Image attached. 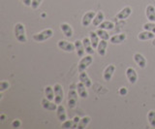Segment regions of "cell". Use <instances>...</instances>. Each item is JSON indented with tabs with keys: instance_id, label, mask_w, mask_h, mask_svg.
<instances>
[{
	"instance_id": "6da1fadb",
	"label": "cell",
	"mask_w": 155,
	"mask_h": 129,
	"mask_svg": "<svg viewBox=\"0 0 155 129\" xmlns=\"http://www.w3.org/2000/svg\"><path fill=\"white\" fill-rule=\"evenodd\" d=\"M14 31H15L16 39L19 43H25L27 41L26 34H25V28H24V25H22V23H21V22L16 23Z\"/></svg>"
},
{
	"instance_id": "7a4b0ae2",
	"label": "cell",
	"mask_w": 155,
	"mask_h": 129,
	"mask_svg": "<svg viewBox=\"0 0 155 129\" xmlns=\"http://www.w3.org/2000/svg\"><path fill=\"white\" fill-rule=\"evenodd\" d=\"M53 35V31L51 28H48V29H45L41 32L37 33V34L33 35V40L35 42H44L47 41L48 39H50L51 37H52Z\"/></svg>"
},
{
	"instance_id": "3957f363",
	"label": "cell",
	"mask_w": 155,
	"mask_h": 129,
	"mask_svg": "<svg viewBox=\"0 0 155 129\" xmlns=\"http://www.w3.org/2000/svg\"><path fill=\"white\" fill-rule=\"evenodd\" d=\"M92 62H93V57H92L91 55L81 57L79 64H78V71L79 72H84V71H85L91 65Z\"/></svg>"
},
{
	"instance_id": "277c9868",
	"label": "cell",
	"mask_w": 155,
	"mask_h": 129,
	"mask_svg": "<svg viewBox=\"0 0 155 129\" xmlns=\"http://www.w3.org/2000/svg\"><path fill=\"white\" fill-rule=\"evenodd\" d=\"M53 89H54V102L57 105H59L62 103L63 98H64V91H63L62 85L59 84H55Z\"/></svg>"
},
{
	"instance_id": "5b68a950",
	"label": "cell",
	"mask_w": 155,
	"mask_h": 129,
	"mask_svg": "<svg viewBox=\"0 0 155 129\" xmlns=\"http://www.w3.org/2000/svg\"><path fill=\"white\" fill-rule=\"evenodd\" d=\"M57 46L60 50L64 51L66 52H73L76 51L75 44H72V43L68 42L66 40H59L57 42Z\"/></svg>"
},
{
	"instance_id": "8992f818",
	"label": "cell",
	"mask_w": 155,
	"mask_h": 129,
	"mask_svg": "<svg viewBox=\"0 0 155 129\" xmlns=\"http://www.w3.org/2000/svg\"><path fill=\"white\" fill-rule=\"evenodd\" d=\"M78 91H76L75 89H70L68 92V106L70 109H74L77 106L78 102Z\"/></svg>"
},
{
	"instance_id": "52a82bcc",
	"label": "cell",
	"mask_w": 155,
	"mask_h": 129,
	"mask_svg": "<svg viewBox=\"0 0 155 129\" xmlns=\"http://www.w3.org/2000/svg\"><path fill=\"white\" fill-rule=\"evenodd\" d=\"M95 16H96V13L94 11H89V12L85 13L84 15V17H82V18H81V25L87 27L90 25V23H92Z\"/></svg>"
},
{
	"instance_id": "ba28073f",
	"label": "cell",
	"mask_w": 155,
	"mask_h": 129,
	"mask_svg": "<svg viewBox=\"0 0 155 129\" xmlns=\"http://www.w3.org/2000/svg\"><path fill=\"white\" fill-rule=\"evenodd\" d=\"M126 77L128 79V82L131 84H134L137 83L138 81V75H137V72H136V70L132 67H128L126 69Z\"/></svg>"
},
{
	"instance_id": "9c48e42d",
	"label": "cell",
	"mask_w": 155,
	"mask_h": 129,
	"mask_svg": "<svg viewBox=\"0 0 155 129\" xmlns=\"http://www.w3.org/2000/svg\"><path fill=\"white\" fill-rule=\"evenodd\" d=\"M41 104H42V107L45 110H48V111H51V112L52 111H56L57 106H58V105L55 102L53 103L52 101H51V100H48L47 98L42 99Z\"/></svg>"
},
{
	"instance_id": "30bf717a",
	"label": "cell",
	"mask_w": 155,
	"mask_h": 129,
	"mask_svg": "<svg viewBox=\"0 0 155 129\" xmlns=\"http://www.w3.org/2000/svg\"><path fill=\"white\" fill-rule=\"evenodd\" d=\"M114 72H115V66L114 65L110 64L109 66H107L106 69L104 70V73H103V78L106 82H109V81L111 80Z\"/></svg>"
},
{
	"instance_id": "8fae6325",
	"label": "cell",
	"mask_w": 155,
	"mask_h": 129,
	"mask_svg": "<svg viewBox=\"0 0 155 129\" xmlns=\"http://www.w3.org/2000/svg\"><path fill=\"white\" fill-rule=\"evenodd\" d=\"M134 60L140 69L145 68V66L147 64V61L145 59V57L143 55H140V52H137V54L134 55Z\"/></svg>"
},
{
	"instance_id": "7c38bea8",
	"label": "cell",
	"mask_w": 155,
	"mask_h": 129,
	"mask_svg": "<svg viewBox=\"0 0 155 129\" xmlns=\"http://www.w3.org/2000/svg\"><path fill=\"white\" fill-rule=\"evenodd\" d=\"M131 14H132V9L130 7H124L122 10L119 11L117 15H116V18L119 21H123V20H126V18H128Z\"/></svg>"
},
{
	"instance_id": "4fadbf2b",
	"label": "cell",
	"mask_w": 155,
	"mask_h": 129,
	"mask_svg": "<svg viewBox=\"0 0 155 129\" xmlns=\"http://www.w3.org/2000/svg\"><path fill=\"white\" fill-rule=\"evenodd\" d=\"M79 80H80V82L84 84L87 88L92 87V81L90 80L89 76L85 73V71H84V72H80Z\"/></svg>"
},
{
	"instance_id": "5bb4252c",
	"label": "cell",
	"mask_w": 155,
	"mask_h": 129,
	"mask_svg": "<svg viewBox=\"0 0 155 129\" xmlns=\"http://www.w3.org/2000/svg\"><path fill=\"white\" fill-rule=\"evenodd\" d=\"M56 116H57V118L59 119L61 122L65 121L67 119V114H66V110L64 108V106L61 104H59L57 106V109H56Z\"/></svg>"
},
{
	"instance_id": "9a60e30c",
	"label": "cell",
	"mask_w": 155,
	"mask_h": 129,
	"mask_svg": "<svg viewBox=\"0 0 155 129\" xmlns=\"http://www.w3.org/2000/svg\"><path fill=\"white\" fill-rule=\"evenodd\" d=\"M75 48H76V51H77V55L79 57H84V54H85V49H84V43L81 40H76L75 41Z\"/></svg>"
},
{
	"instance_id": "2e32d148",
	"label": "cell",
	"mask_w": 155,
	"mask_h": 129,
	"mask_svg": "<svg viewBox=\"0 0 155 129\" xmlns=\"http://www.w3.org/2000/svg\"><path fill=\"white\" fill-rule=\"evenodd\" d=\"M82 43H84V49H85V52L87 55H93L94 54V48L93 46H92V43L90 41L89 38H87V37H84V39L81 40Z\"/></svg>"
},
{
	"instance_id": "e0dca14e",
	"label": "cell",
	"mask_w": 155,
	"mask_h": 129,
	"mask_svg": "<svg viewBox=\"0 0 155 129\" xmlns=\"http://www.w3.org/2000/svg\"><path fill=\"white\" fill-rule=\"evenodd\" d=\"M125 40H126V34H124V33L116 34V35H114L113 37L110 38V42L111 43V44H114V45L121 44V43H123Z\"/></svg>"
},
{
	"instance_id": "ac0fdd59",
	"label": "cell",
	"mask_w": 155,
	"mask_h": 129,
	"mask_svg": "<svg viewBox=\"0 0 155 129\" xmlns=\"http://www.w3.org/2000/svg\"><path fill=\"white\" fill-rule=\"evenodd\" d=\"M155 38V33L150 32L147 30H143V32H140L138 35V39L140 41H145V40H151Z\"/></svg>"
},
{
	"instance_id": "d6986e66",
	"label": "cell",
	"mask_w": 155,
	"mask_h": 129,
	"mask_svg": "<svg viewBox=\"0 0 155 129\" xmlns=\"http://www.w3.org/2000/svg\"><path fill=\"white\" fill-rule=\"evenodd\" d=\"M107 48H108V42L106 40H101L98 44V47H97V52L98 55L101 56H105L106 52H107Z\"/></svg>"
},
{
	"instance_id": "ffe728a7",
	"label": "cell",
	"mask_w": 155,
	"mask_h": 129,
	"mask_svg": "<svg viewBox=\"0 0 155 129\" xmlns=\"http://www.w3.org/2000/svg\"><path fill=\"white\" fill-rule=\"evenodd\" d=\"M87 88L82 83H79L77 84V91L79 93V96L81 98H87L88 96V92H87Z\"/></svg>"
},
{
	"instance_id": "44dd1931",
	"label": "cell",
	"mask_w": 155,
	"mask_h": 129,
	"mask_svg": "<svg viewBox=\"0 0 155 129\" xmlns=\"http://www.w3.org/2000/svg\"><path fill=\"white\" fill-rule=\"evenodd\" d=\"M145 16L149 22H155V7L152 5H148L145 9Z\"/></svg>"
},
{
	"instance_id": "7402d4cb",
	"label": "cell",
	"mask_w": 155,
	"mask_h": 129,
	"mask_svg": "<svg viewBox=\"0 0 155 129\" xmlns=\"http://www.w3.org/2000/svg\"><path fill=\"white\" fill-rule=\"evenodd\" d=\"M60 28H61V31L63 32V34L65 35V37L67 38H71L73 36V29L70 25H68V23L64 22L62 23L60 25Z\"/></svg>"
},
{
	"instance_id": "603a6c76",
	"label": "cell",
	"mask_w": 155,
	"mask_h": 129,
	"mask_svg": "<svg viewBox=\"0 0 155 129\" xmlns=\"http://www.w3.org/2000/svg\"><path fill=\"white\" fill-rule=\"evenodd\" d=\"M89 39L92 43V46H93L94 49H97V47H98V44L100 42V37L98 36V34L93 31H90L89 32Z\"/></svg>"
},
{
	"instance_id": "cb8c5ba5",
	"label": "cell",
	"mask_w": 155,
	"mask_h": 129,
	"mask_svg": "<svg viewBox=\"0 0 155 129\" xmlns=\"http://www.w3.org/2000/svg\"><path fill=\"white\" fill-rule=\"evenodd\" d=\"M104 13L102 11H99L98 13H96V16L95 18H93V22H92V23H93L94 26H99L102 22H104Z\"/></svg>"
},
{
	"instance_id": "d4e9b609",
	"label": "cell",
	"mask_w": 155,
	"mask_h": 129,
	"mask_svg": "<svg viewBox=\"0 0 155 129\" xmlns=\"http://www.w3.org/2000/svg\"><path fill=\"white\" fill-rule=\"evenodd\" d=\"M45 94H46L47 99L51 100V101L54 100V89H53V88H51V85H48V87L45 88Z\"/></svg>"
},
{
	"instance_id": "484cf974",
	"label": "cell",
	"mask_w": 155,
	"mask_h": 129,
	"mask_svg": "<svg viewBox=\"0 0 155 129\" xmlns=\"http://www.w3.org/2000/svg\"><path fill=\"white\" fill-rule=\"evenodd\" d=\"M90 121H91V117H88V116L81 117L80 122H79V124H78V127L77 128H79V129H84V128H85L87 125H88V123L90 122Z\"/></svg>"
},
{
	"instance_id": "4316f807",
	"label": "cell",
	"mask_w": 155,
	"mask_h": 129,
	"mask_svg": "<svg viewBox=\"0 0 155 129\" xmlns=\"http://www.w3.org/2000/svg\"><path fill=\"white\" fill-rule=\"evenodd\" d=\"M99 28L101 29H105V30H113L114 28V23L111 22H103L99 25Z\"/></svg>"
},
{
	"instance_id": "83f0119b",
	"label": "cell",
	"mask_w": 155,
	"mask_h": 129,
	"mask_svg": "<svg viewBox=\"0 0 155 129\" xmlns=\"http://www.w3.org/2000/svg\"><path fill=\"white\" fill-rule=\"evenodd\" d=\"M96 33L98 34V36L100 37V39H101V40H106V41H108V40L110 39L109 33L107 32V30H105V29H101V28H99V29H97V30H96Z\"/></svg>"
},
{
	"instance_id": "f1b7e54d",
	"label": "cell",
	"mask_w": 155,
	"mask_h": 129,
	"mask_svg": "<svg viewBox=\"0 0 155 129\" xmlns=\"http://www.w3.org/2000/svg\"><path fill=\"white\" fill-rule=\"evenodd\" d=\"M147 121L149 122V125L152 128H155V111L151 110L147 114Z\"/></svg>"
},
{
	"instance_id": "f546056e",
	"label": "cell",
	"mask_w": 155,
	"mask_h": 129,
	"mask_svg": "<svg viewBox=\"0 0 155 129\" xmlns=\"http://www.w3.org/2000/svg\"><path fill=\"white\" fill-rule=\"evenodd\" d=\"M143 27V30H147V31L155 33V22L153 23L152 22H150L147 23H144Z\"/></svg>"
},
{
	"instance_id": "4dcf8cb0",
	"label": "cell",
	"mask_w": 155,
	"mask_h": 129,
	"mask_svg": "<svg viewBox=\"0 0 155 129\" xmlns=\"http://www.w3.org/2000/svg\"><path fill=\"white\" fill-rule=\"evenodd\" d=\"M62 128H76V125L74 123V121L73 119H70V121H66L62 122Z\"/></svg>"
},
{
	"instance_id": "1f68e13d",
	"label": "cell",
	"mask_w": 155,
	"mask_h": 129,
	"mask_svg": "<svg viewBox=\"0 0 155 129\" xmlns=\"http://www.w3.org/2000/svg\"><path fill=\"white\" fill-rule=\"evenodd\" d=\"M43 2V0H32L31 1V8L36 10L39 8V6L41 5V3Z\"/></svg>"
},
{
	"instance_id": "d6a6232c",
	"label": "cell",
	"mask_w": 155,
	"mask_h": 129,
	"mask_svg": "<svg viewBox=\"0 0 155 129\" xmlns=\"http://www.w3.org/2000/svg\"><path fill=\"white\" fill-rule=\"evenodd\" d=\"M9 88V83L6 82V81H2L1 84H0V90L1 91H4L5 89H7Z\"/></svg>"
},
{
	"instance_id": "836d02e7",
	"label": "cell",
	"mask_w": 155,
	"mask_h": 129,
	"mask_svg": "<svg viewBox=\"0 0 155 129\" xmlns=\"http://www.w3.org/2000/svg\"><path fill=\"white\" fill-rule=\"evenodd\" d=\"M12 126L14 128H18L19 126H21V121H19L18 119H16V121H14L12 122Z\"/></svg>"
},
{
	"instance_id": "e575fe53",
	"label": "cell",
	"mask_w": 155,
	"mask_h": 129,
	"mask_svg": "<svg viewBox=\"0 0 155 129\" xmlns=\"http://www.w3.org/2000/svg\"><path fill=\"white\" fill-rule=\"evenodd\" d=\"M119 94L121 95V96H125V95L127 94V88H121L119 89Z\"/></svg>"
},
{
	"instance_id": "d590c367",
	"label": "cell",
	"mask_w": 155,
	"mask_h": 129,
	"mask_svg": "<svg viewBox=\"0 0 155 129\" xmlns=\"http://www.w3.org/2000/svg\"><path fill=\"white\" fill-rule=\"evenodd\" d=\"M73 121H74V123H75V125H76V128L78 127V124H79L80 121H81V118L79 117H75L74 118H73Z\"/></svg>"
},
{
	"instance_id": "8d00e7d4",
	"label": "cell",
	"mask_w": 155,
	"mask_h": 129,
	"mask_svg": "<svg viewBox=\"0 0 155 129\" xmlns=\"http://www.w3.org/2000/svg\"><path fill=\"white\" fill-rule=\"evenodd\" d=\"M21 1L23 2V4H24V5H25V6H30L31 7V1H32V0H21Z\"/></svg>"
}]
</instances>
